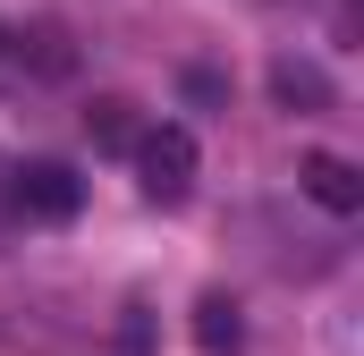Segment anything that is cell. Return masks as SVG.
<instances>
[{
    "label": "cell",
    "mask_w": 364,
    "mask_h": 356,
    "mask_svg": "<svg viewBox=\"0 0 364 356\" xmlns=\"http://www.w3.org/2000/svg\"><path fill=\"white\" fill-rule=\"evenodd\" d=\"M296 187H305V195H314L322 212H339V221H348V212H356V204H364V178L348 170L339 153H314V162L296 170Z\"/></svg>",
    "instance_id": "3"
},
{
    "label": "cell",
    "mask_w": 364,
    "mask_h": 356,
    "mask_svg": "<svg viewBox=\"0 0 364 356\" xmlns=\"http://www.w3.org/2000/svg\"><path fill=\"white\" fill-rule=\"evenodd\" d=\"M272 93H279V102H288V110H305V119L339 102V93H331V77H322L314 60H279V68H272Z\"/></svg>",
    "instance_id": "4"
},
{
    "label": "cell",
    "mask_w": 364,
    "mask_h": 356,
    "mask_svg": "<svg viewBox=\"0 0 364 356\" xmlns=\"http://www.w3.org/2000/svg\"><path fill=\"white\" fill-rule=\"evenodd\" d=\"M93 136H102L110 153H127V145H136V127H127V102H93Z\"/></svg>",
    "instance_id": "6"
},
{
    "label": "cell",
    "mask_w": 364,
    "mask_h": 356,
    "mask_svg": "<svg viewBox=\"0 0 364 356\" xmlns=\"http://www.w3.org/2000/svg\"><path fill=\"white\" fill-rule=\"evenodd\" d=\"M0 221H9V162H0Z\"/></svg>",
    "instance_id": "7"
},
{
    "label": "cell",
    "mask_w": 364,
    "mask_h": 356,
    "mask_svg": "<svg viewBox=\"0 0 364 356\" xmlns=\"http://www.w3.org/2000/svg\"><path fill=\"white\" fill-rule=\"evenodd\" d=\"M127 153H136V170H144V195H161V204H178L186 187H195V136H186V127H153V136H136Z\"/></svg>",
    "instance_id": "1"
},
{
    "label": "cell",
    "mask_w": 364,
    "mask_h": 356,
    "mask_svg": "<svg viewBox=\"0 0 364 356\" xmlns=\"http://www.w3.org/2000/svg\"><path fill=\"white\" fill-rule=\"evenodd\" d=\"M9 212H26V221H77V170H60V162L9 170Z\"/></svg>",
    "instance_id": "2"
},
{
    "label": "cell",
    "mask_w": 364,
    "mask_h": 356,
    "mask_svg": "<svg viewBox=\"0 0 364 356\" xmlns=\"http://www.w3.org/2000/svg\"><path fill=\"white\" fill-rule=\"evenodd\" d=\"M237 340H246V331H237V305H229V297H203V305H195V348L203 356H237Z\"/></svg>",
    "instance_id": "5"
},
{
    "label": "cell",
    "mask_w": 364,
    "mask_h": 356,
    "mask_svg": "<svg viewBox=\"0 0 364 356\" xmlns=\"http://www.w3.org/2000/svg\"><path fill=\"white\" fill-rule=\"evenodd\" d=\"M0 51H9V26H0Z\"/></svg>",
    "instance_id": "8"
}]
</instances>
